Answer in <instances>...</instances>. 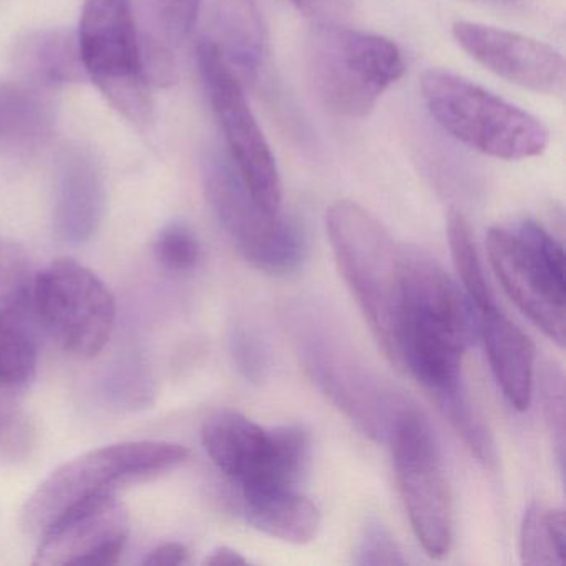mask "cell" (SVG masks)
Listing matches in <instances>:
<instances>
[{
	"label": "cell",
	"mask_w": 566,
	"mask_h": 566,
	"mask_svg": "<svg viewBox=\"0 0 566 566\" xmlns=\"http://www.w3.org/2000/svg\"><path fill=\"white\" fill-rule=\"evenodd\" d=\"M155 258L171 273H190L200 263L201 248L193 231L184 223H171L158 233Z\"/></svg>",
	"instance_id": "obj_25"
},
{
	"label": "cell",
	"mask_w": 566,
	"mask_h": 566,
	"mask_svg": "<svg viewBox=\"0 0 566 566\" xmlns=\"http://www.w3.org/2000/svg\"><path fill=\"white\" fill-rule=\"evenodd\" d=\"M539 397H542L543 413L546 426L553 437L556 459L563 472L565 463V382L563 373L555 364H545L539 374Z\"/></svg>",
	"instance_id": "obj_26"
},
{
	"label": "cell",
	"mask_w": 566,
	"mask_h": 566,
	"mask_svg": "<svg viewBox=\"0 0 566 566\" xmlns=\"http://www.w3.org/2000/svg\"><path fill=\"white\" fill-rule=\"evenodd\" d=\"M314 24H344L353 12L354 0H293Z\"/></svg>",
	"instance_id": "obj_30"
},
{
	"label": "cell",
	"mask_w": 566,
	"mask_h": 566,
	"mask_svg": "<svg viewBox=\"0 0 566 566\" xmlns=\"http://www.w3.org/2000/svg\"><path fill=\"white\" fill-rule=\"evenodd\" d=\"M566 553V518L562 509L532 503L520 532V555L525 565H563Z\"/></svg>",
	"instance_id": "obj_23"
},
{
	"label": "cell",
	"mask_w": 566,
	"mask_h": 566,
	"mask_svg": "<svg viewBox=\"0 0 566 566\" xmlns=\"http://www.w3.org/2000/svg\"><path fill=\"white\" fill-rule=\"evenodd\" d=\"M476 314L479 334L485 344L490 369L503 396L516 410L528 409L535 373V347L532 340L496 304Z\"/></svg>",
	"instance_id": "obj_17"
},
{
	"label": "cell",
	"mask_w": 566,
	"mask_h": 566,
	"mask_svg": "<svg viewBox=\"0 0 566 566\" xmlns=\"http://www.w3.org/2000/svg\"><path fill=\"white\" fill-rule=\"evenodd\" d=\"M241 502L248 523L273 538L304 545L319 532V510L296 489L250 493Z\"/></svg>",
	"instance_id": "obj_20"
},
{
	"label": "cell",
	"mask_w": 566,
	"mask_h": 566,
	"mask_svg": "<svg viewBox=\"0 0 566 566\" xmlns=\"http://www.w3.org/2000/svg\"><path fill=\"white\" fill-rule=\"evenodd\" d=\"M452 34L473 61L510 84L536 94L562 95L565 91V59L552 45L479 22H455Z\"/></svg>",
	"instance_id": "obj_15"
},
{
	"label": "cell",
	"mask_w": 566,
	"mask_h": 566,
	"mask_svg": "<svg viewBox=\"0 0 566 566\" xmlns=\"http://www.w3.org/2000/svg\"><path fill=\"white\" fill-rule=\"evenodd\" d=\"M105 210V188L91 158L72 154L59 180L54 223L65 243L82 244L94 237Z\"/></svg>",
	"instance_id": "obj_18"
},
{
	"label": "cell",
	"mask_w": 566,
	"mask_h": 566,
	"mask_svg": "<svg viewBox=\"0 0 566 566\" xmlns=\"http://www.w3.org/2000/svg\"><path fill=\"white\" fill-rule=\"evenodd\" d=\"M306 67L319 101L340 117L364 118L402 78L406 61L389 39L344 24H314Z\"/></svg>",
	"instance_id": "obj_4"
},
{
	"label": "cell",
	"mask_w": 566,
	"mask_h": 566,
	"mask_svg": "<svg viewBox=\"0 0 566 566\" xmlns=\"http://www.w3.org/2000/svg\"><path fill=\"white\" fill-rule=\"evenodd\" d=\"M130 516L115 493L92 496L62 513L41 535L35 565H117Z\"/></svg>",
	"instance_id": "obj_14"
},
{
	"label": "cell",
	"mask_w": 566,
	"mask_h": 566,
	"mask_svg": "<svg viewBox=\"0 0 566 566\" xmlns=\"http://www.w3.org/2000/svg\"><path fill=\"white\" fill-rule=\"evenodd\" d=\"M211 462L240 486L241 495L296 489L311 455L310 433L300 426L261 427L237 410H217L201 427Z\"/></svg>",
	"instance_id": "obj_7"
},
{
	"label": "cell",
	"mask_w": 566,
	"mask_h": 566,
	"mask_svg": "<svg viewBox=\"0 0 566 566\" xmlns=\"http://www.w3.org/2000/svg\"><path fill=\"white\" fill-rule=\"evenodd\" d=\"M205 193L221 228L248 263L273 276L294 273L306 258L300 228L256 203L230 157L205 160Z\"/></svg>",
	"instance_id": "obj_10"
},
{
	"label": "cell",
	"mask_w": 566,
	"mask_h": 566,
	"mask_svg": "<svg viewBox=\"0 0 566 566\" xmlns=\"http://www.w3.org/2000/svg\"><path fill=\"white\" fill-rule=\"evenodd\" d=\"M34 281L24 248L0 240V389L25 386L38 370Z\"/></svg>",
	"instance_id": "obj_16"
},
{
	"label": "cell",
	"mask_w": 566,
	"mask_h": 566,
	"mask_svg": "<svg viewBox=\"0 0 566 566\" xmlns=\"http://www.w3.org/2000/svg\"><path fill=\"white\" fill-rule=\"evenodd\" d=\"M231 354L234 363L250 382H261L268 373V354L250 331L237 329L231 337Z\"/></svg>",
	"instance_id": "obj_29"
},
{
	"label": "cell",
	"mask_w": 566,
	"mask_h": 566,
	"mask_svg": "<svg viewBox=\"0 0 566 566\" xmlns=\"http://www.w3.org/2000/svg\"><path fill=\"white\" fill-rule=\"evenodd\" d=\"M397 367L409 370L432 399L465 389L463 357L479 336V314L436 258L400 247Z\"/></svg>",
	"instance_id": "obj_1"
},
{
	"label": "cell",
	"mask_w": 566,
	"mask_h": 566,
	"mask_svg": "<svg viewBox=\"0 0 566 566\" xmlns=\"http://www.w3.org/2000/svg\"><path fill=\"white\" fill-rule=\"evenodd\" d=\"M247 558L230 546H220V548L213 549L205 559V565L211 566H238L247 565Z\"/></svg>",
	"instance_id": "obj_32"
},
{
	"label": "cell",
	"mask_w": 566,
	"mask_h": 566,
	"mask_svg": "<svg viewBox=\"0 0 566 566\" xmlns=\"http://www.w3.org/2000/svg\"><path fill=\"white\" fill-rule=\"evenodd\" d=\"M357 565H406L396 538L379 520H369L360 533L356 549Z\"/></svg>",
	"instance_id": "obj_27"
},
{
	"label": "cell",
	"mask_w": 566,
	"mask_h": 566,
	"mask_svg": "<svg viewBox=\"0 0 566 566\" xmlns=\"http://www.w3.org/2000/svg\"><path fill=\"white\" fill-rule=\"evenodd\" d=\"M327 233L340 274L356 297L367 324L390 363L397 364L399 331L400 247L382 223L354 201L327 211Z\"/></svg>",
	"instance_id": "obj_2"
},
{
	"label": "cell",
	"mask_w": 566,
	"mask_h": 566,
	"mask_svg": "<svg viewBox=\"0 0 566 566\" xmlns=\"http://www.w3.org/2000/svg\"><path fill=\"white\" fill-rule=\"evenodd\" d=\"M198 69L218 125L230 150L231 164L254 200L270 213H281L283 185L273 151L258 125L240 78L228 67L211 39L197 48Z\"/></svg>",
	"instance_id": "obj_12"
},
{
	"label": "cell",
	"mask_w": 566,
	"mask_h": 566,
	"mask_svg": "<svg viewBox=\"0 0 566 566\" xmlns=\"http://www.w3.org/2000/svg\"><path fill=\"white\" fill-rule=\"evenodd\" d=\"M203 0H160V19L168 44H180L193 31Z\"/></svg>",
	"instance_id": "obj_28"
},
{
	"label": "cell",
	"mask_w": 566,
	"mask_h": 566,
	"mask_svg": "<svg viewBox=\"0 0 566 566\" xmlns=\"http://www.w3.org/2000/svg\"><path fill=\"white\" fill-rule=\"evenodd\" d=\"M78 48L87 78L137 127L154 118V97L132 0H85Z\"/></svg>",
	"instance_id": "obj_6"
},
{
	"label": "cell",
	"mask_w": 566,
	"mask_h": 566,
	"mask_svg": "<svg viewBox=\"0 0 566 566\" xmlns=\"http://www.w3.org/2000/svg\"><path fill=\"white\" fill-rule=\"evenodd\" d=\"M54 107L35 85L0 84V140L28 145L49 137Z\"/></svg>",
	"instance_id": "obj_22"
},
{
	"label": "cell",
	"mask_w": 566,
	"mask_h": 566,
	"mask_svg": "<svg viewBox=\"0 0 566 566\" xmlns=\"http://www.w3.org/2000/svg\"><path fill=\"white\" fill-rule=\"evenodd\" d=\"M387 439L413 533L427 555L443 558L453 545V506L436 437L426 417L406 402Z\"/></svg>",
	"instance_id": "obj_9"
},
{
	"label": "cell",
	"mask_w": 566,
	"mask_h": 566,
	"mask_svg": "<svg viewBox=\"0 0 566 566\" xmlns=\"http://www.w3.org/2000/svg\"><path fill=\"white\" fill-rule=\"evenodd\" d=\"M187 459L184 446L154 440L114 443L82 453L54 470L29 496L24 525L41 536L77 503L170 472Z\"/></svg>",
	"instance_id": "obj_5"
},
{
	"label": "cell",
	"mask_w": 566,
	"mask_h": 566,
	"mask_svg": "<svg viewBox=\"0 0 566 566\" xmlns=\"http://www.w3.org/2000/svg\"><path fill=\"white\" fill-rule=\"evenodd\" d=\"M218 38L211 39L228 67L241 84L256 78L264 54L266 35L254 0H218Z\"/></svg>",
	"instance_id": "obj_19"
},
{
	"label": "cell",
	"mask_w": 566,
	"mask_h": 566,
	"mask_svg": "<svg viewBox=\"0 0 566 566\" xmlns=\"http://www.w3.org/2000/svg\"><path fill=\"white\" fill-rule=\"evenodd\" d=\"M420 91L437 124L472 150L513 161L538 157L548 147V128L538 118L460 75L430 69Z\"/></svg>",
	"instance_id": "obj_3"
},
{
	"label": "cell",
	"mask_w": 566,
	"mask_h": 566,
	"mask_svg": "<svg viewBox=\"0 0 566 566\" xmlns=\"http://www.w3.org/2000/svg\"><path fill=\"white\" fill-rule=\"evenodd\" d=\"M490 263L518 310L553 343L565 344V253L532 220L493 227L486 237Z\"/></svg>",
	"instance_id": "obj_8"
},
{
	"label": "cell",
	"mask_w": 566,
	"mask_h": 566,
	"mask_svg": "<svg viewBox=\"0 0 566 566\" xmlns=\"http://www.w3.org/2000/svg\"><path fill=\"white\" fill-rule=\"evenodd\" d=\"M297 331L296 344L311 379L366 436L387 439L394 417L406 400L387 390L356 359L353 350L324 327H297Z\"/></svg>",
	"instance_id": "obj_13"
},
{
	"label": "cell",
	"mask_w": 566,
	"mask_h": 566,
	"mask_svg": "<svg viewBox=\"0 0 566 566\" xmlns=\"http://www.w3.org/2000/svg\"><path fill=\"white\" fill-rule=\"evenodd\" d=\"M447 233H449L453 264H455L457 274L462 281L463 293L467 294L476 313H482V311L495 306V300H493L492 291L486 284L479 253H476L475 243H473L469 221L459 211H452L449 214Z\"/></svg>",
	"instance_id": "obj_24"
},
{
	"label": "cell",
	"mask_w": 566,
	"mask_h": 566,
	"mask_svg": "<svg viewBox=\"0 0 566 566\" xmlns=\"http://www.w3.org/2000/svg\"><path fill=\"white\" fill-rule=\"evenodd\" d=\"M34 311L38 323L67 353L88 359L111 340L117 303L91 268L64 258L35 274Z\"/></svg>",
	"instance_id": "obj_11"
},
{
	"label": "cell",
	"mask_w": 566,
	"mask_h": 566,
	"mask_svg": "<svg viewBox=\"0 0 566 566\" xmlns=\"http://www.w3.org/2000/svg\"><path fill=\"white\" fill-rule=\"evenodd\" d=\"M19 71L44 87L81 84L87 78L77 34L61 29L28 35L15 54Z\"/></svg>",
	"instance_id": "obj_21"
},
{
	"label": "cell",
	"mask_w": 566,
	"mask_h": 566,
	"mask_svg": "<svg viewBox=\"0 0 566 566\" xmlns=\"http://www.w3.org/2000/svg\"><path fill=\"white\" fill-rule=\"evenodd\" d=\"M190 559V552L184 543H161L145 556L144 565L150 566H177L185 565Z\"/></svg>",
	"instance_id": "obj_31"
}]
</instances>
